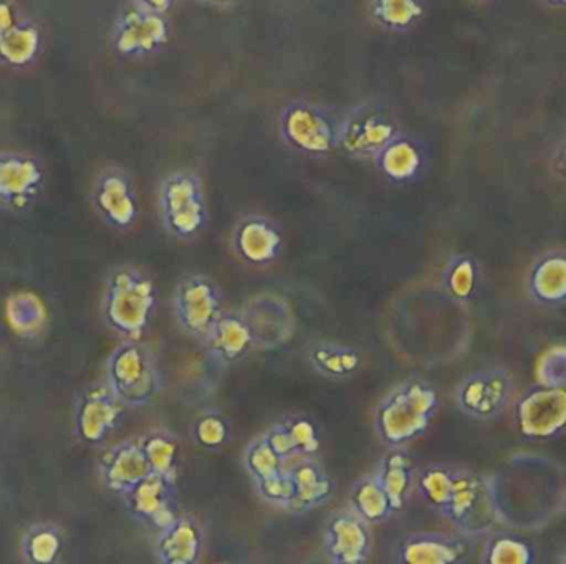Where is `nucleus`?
<instances>
[{"mask_svg":"<svg viewBox=\"0 0 566 564\" xmlns=\"http://www.w3.org/2000/svg\"><path fill=\"white\" fill-rule=\"evenodd\" d=\"M244 467L254 480V486L261 487L283 476L286 462L274 453L264 436H261L252 440L245 449Z\"/></svg>","mask_w":566,"mask_h":564,"instance_id":"29","label":"nucleus"},{"mask_svg":"<svg viewBox=\"0 0 566 564\" xmlns=\"http://www.w3.org/2000/svg\"><path fill=\"white\" fill-rule=\"evenodd\" d=\"M537 381L544 387L566 390V347L557 344L537 361Z\"/></svg>","mask_w":566,"mask_h":564,"instance_id":"36","label":"nucleus"},{"mask_svg":"<svg viewBox=\"0 0 566 564\" xmlns=\"http://www.w3.org/2000/svg\"><path fill=\"white\" fill-rule=\"evenodd\" d=\"M439 513L468 536L484 535L499 519L494 490L488 480L461 470H454L451 496Z\"/></svg>","mask_w":566,"mask_h":564,"instance_id":"7","label":"nucleus"},{"mask_svg":"<svg viewBox=\"0 0 566 564\" xmlns=\"http://www.w3.org/2000/svg\"><path fill=\"white\" fill-rule=\"evenodd\" d=\"M444 285L454 300L468 301L478 287V265L474 258L468 255L452 258L446 268Z\"/></svg>","mask_w":566,"mask_h":564,"instance_id":"34","label":"nucleus"},{"mask_svg":"<svg viewBox=\"0 0 566 564\" xmlns=\"http://www.w3.org/2000/svg\"><path fill=\"white\" fill-rule=\"evenodd\" d=\"M138 440L151 473L178 482L179 459H181L178 437L169 430L155 429L139 437Z\"/></svg>","mask_w":566,"mask_h":564,"instance_id":"26","label":"nucleus"},{"mask_svg":"<svg viewBox=\"0 0 566 564\" xmlns=\"http://www.w3.org/2000/svg\"><path fill=\"white\" fill-rule=\"evenodd\" d=\"M283 141L308 156H326L336 149L338 119L308 102H293L281 115Z\"/></svg>","mask_w":566,"mask_h":564,"instance_id":"8","label":"nucleus"},{"mask_svg":"<svg viewBox=\"0 0 566 564\" xmlns=\"http://www.w3.org/2000/svg\"><path fill=\"white\" fill-rule=\"evenodd\" d=\"M106 384L125 406L145 407L155 403L163 390L155 354L142 341H123L106 361Z\"/></svg>","mask_w":566,"mask_h":564,"instance_id":"3","label":"nucleus"},{"mask_svg":"<svg viewBox=\"0 0 566 564\" xmlns=\"http://www.w3.org/2000/svg\"><path fill=\"white\" fill-rule=\"evenodd\" d=\"M172 311L179 328L205 343L226 311L221 288L208 275H186L176 285Z\"/></svg>","mask_w":566,"mask_h":564,"instance_id":"6","label":"nucleus"},{"mask_svg":"<svg viewBox=\"0 0 566 564\" xmlns=\"http://www.w3.org/2000/svg\"><path fill=\"white\" fill-rule=\"evenodd\" d=\"M168 23L159 13L133 12L123 22L118 45L125 53L145 55L155 52L168 40Z\"/></svg>","mask_w":566,"mask_h":564,"instance_id":"24","label":"nucleus"},{"mask_svg":"<svg viewBox=\"0 0 566 564\" xmlns=\"http://www.w3.org/2000/svg\"><path fill=\"white\" fill-rule=\"evenodd\" d=\"M235 254L255 267L274 264L283 251L281 227L265 215L251 214L238 222L232 237Z\"/></svg>","mask_w":566,"mask_h":564,"instance_id":"16","label":"nucleus"},{"mask_svg":"<svg viewBox=\"0 0 566 564\" xmlns=\"http://www.w3.org/2000/svg\"><path fill=\"white\" fill-rule=\"evenodd\" d=\"M63 550V535L52 523H40L23 535V558L30 563L46 564L59 558Z\"/></svg>","mask_w":566,"mask_h":564,"instance_id":"30","label":"nucleus"},{"mask_svg":"<svg viewBox=\"0 0 566 564\" xmlns=\"http://www.w3.org/2000/svg\"><path fill=\"white\" fill-rule=\"evenodd\" d=\"M349 506L369 526L382 525L396 515L389 497L375 476L361 477L353 483Z\"/></svg>","mask_w":566,"mask_h":564,"instance_id":"25","label":"nucleus"},{"mask_svg":"<svg viewBox=\"0 0 566 564\" xmlns=\"http://www.w3.org/2000/svg\"><path fill=\"white\" fill-rule=\"evenodd\" d=\"M313 370L329 380H348L361 368V354L355 348L339 343H318L310 350Z\"/></svg>","mask_w":566,"mask_h":564,"instance_id":"28","label":"nucleus"},{"mask_svg":"<svg viewBox=\"0 0 566 564\" xmlns=\"http://www.w3.org/2000/svg\"><path fill=\"white\" fill-rule=\"evenodd\" d=\"M158 308L155 280L139 268H115L106 284L103 318L123 340L142 341Z\"/></svg>","mask_w":566,"mask_h":564,"instance_id":"2","label":"nucleus"},{"mask_svg":"<svg viewBox=\"0 0 566 564\" xmlns=\"http://www.w3.org/2000/svg\"><path fill=\"white\" fill-rule=\"evenodd\" d=\"M376 168L395 184H409L426 168V149L415 136L398 135L375 159Z\"/></svg>","mask_w":566,"mask_h":564,"instance_id":"21","label":"nucleus"},{"mask_svg":"<svg viewBox=\"0 0 566 564\" xmlns=\"http://www.w3.org/2000/svg\"><path fill=\"white\" fill-rule=\"evenodd\" d=\"M158 205L163 227L179 241H195L208 227V199L196 172L179 169L166 175L159 185Z\"/></svg>","mask_w":566,"mask_h":564,"instance_id":"4","label":"nucleus"},{"mask_svg":"<svg viewBox=\"0 0 566 564\" xmlns=\"http://www.w3.org/2000/svg\"><path fill=\"white\" fill-rule=\"evenodd\" d=\"M281 423L289 433L298 457H315L322 447L318 426L310 417L302 414L286 416Z\"/></svg>","mask_w":566,"mask_h":564,"instance_id":"35","label":"nucleus"},{"mask_svg":"<svg viewBox=\"0 0 566 564\" xmlns=\"http://www.w3.org/2000/svg\"><path fill=\"white\" fill-rule=\"evenodd\" d=\"M206 536L201 523L192 515H179L158 532L155 555L163 564H198L205 555Z\"/></svg>","mask_w":566,"mask_h":564,"instance_id":"19","label":"nucleus"},{"mask_svg":"<svg viewBox=\"0 0 566 564\" xmlns=\"http://www.w3.org/2000/svg\"><path fill=\"white\" fill-rule=\"evenodd\" d=\"M205 344L221 364L239 363L258 348L251 324L242 311H224Z\"/></svg>","mask_w":566,"mask_h":564,"instance_id":"20","label":"nucleus"},{"mask_svg":"<svg viewBox=\"0 0 566 564\" xmlns=\"http://www.w3.org/2000/svg\"><path fill=\"white\" fill-rule=\"evenodd\" d=\"M512 381L504 370H485L462 381L458 403L462 413L475 419H492L504 413L511 401Z\"/></svg>","mask_w":566,"mask_h":564,"instance_id":"12","label":"nucleus"},{"mask_svg":"<svg viewBox=\"0 0 566 564\" xmlns=\"http://www.w3.org/2000/svg\"><path fill=\"white\" fill-rule=\"evenodd\" d=\"M286 472L292 483L290 512H312L332 500L336 490L335 480L313 457L293 459L286 464Z\"/></svg>","mask_w":566,"mask_h":564,"instance_id":"17","label":"nucleus"},{"mask_svg":"<svg viewBox=\"0 0 566 564\" xmlns=\"http://www.w3.org/2000/svg\"><path fill=\"white\" fill-rule=\"evenodd\" d=\"M95 204L102 217L119 231H129L138 222V194L132 179L122 169L109 168L99 175Z\"/></svg>","mask_w":566,"mask_h":564,"instance_id":"14","label":"nucleus"},{"mask_svg":"<svg viewBox=\"0 0 566 564\" xmlns=\"http://www.w3.org/2000/svg\"><path fill=\"white\" fill-rule=\"evenodd\" d=\"M192 439L205 450H221L232 436L231 423L216 409L205 411L192 423Z\"/></svg>","mask_w":566,"mask_h":564,"instance_id":"31","label":"nucleus"},{"mask_svg":"<svg viewBox=\"0 0 566 564\" xmlns=\"http://www.w3.org/2000/svg\"><path fill=\"white\" fill-rule=\"evenodd\" d=\"M151 473L139 440L109 447L99 460V476L106 489L125 497Z\"/></svg>","mask_w":566,"mask_h":564,"instance_id":"18","label":"nucleus"},{"mask_svg":"<svg viewBox=\"0 0 566 564\" xmlns=\"http://www.w3.org/2000/svg\"><path fill=\"white\" fill-rule=\"evenodd\" d=\"M518 427L531 439H551L566 429V390L544 387L518 403Z\"/></svg>","mask_w":566,"mask_h":564,"instance_id":"13","label":"nucleus"},{"mask_svg":"<svg viewBox=\"0 0 566 564\" xmlns=\"http://www.w3.org/2000/svg\"><path fill=\"white\" fill-rule=\"evenodd\" d=\"M532 297L544 305H562L566 301V255L551 254L542 258L528 280Z\"/></svg>","mask_w":566,"mask_h":564,"instance_id":"27","label":"nucleus"},{"mask_svg":"<svg viewBox=\"0 0 566 564\" xmlns=\"http://www.w3.org/2000/svg\"><path fill=\"white\" fill-rule=\"evenodd\" d=\"M123 416L125 404L113 394L108 384H95L76 404V434L88 444L105 443L122 426Z\"/></svg>","mask_w":566,"mask_h":564,"instance_id":"11","label":"nucleus"},{"mask_svg":"<svg viewBox=\"0 0 566 564\" xmlns=\"http://www.w3.org/2000/svg\"><path fill=\"white\" fill-rule=\"evenodd\" d=\"M438 391L428 381L411 377L392 387L376 406L373 423L386 447H406L421 439L438 414Z\"/></svg>","mask_w":566,"mask_h":564,"instance_id":"1","label":"nucleus"},{"mask_svg":"<svg viewBox=\"0 0 566 564\" xmlns=\"http://www.w3.org/2000/svg\"><path fill=\"white\" fill-rule=\"evenodd\" d=\"M205 2L226 3L231 2V0H205Z\"/></svg>","mask_w":566,"mask_h":564,"instance_id":"41","label":"nucleus"},{"mask_svg":"<svg viewBox=\"0 0 566 564\" xmlns=\"http://www.w3.org/2000/svg\"><path fill=\"white\" fill-rule=\"evenodd\" d=\"M123 499L128 507L129 515L156 532H161L181 515L178 482L156 473H149Z\"/></svg>","mask_w":566,"mask_h":564,"instance_id":"9","label":"nucleus"},{"mask_svg":"<svg viewBox=\"0 0 566 564\" xmlns=\"http://www.w3.org/2000/svg\"><path fill=\"white\" fill-rule=\"evenodd\" d=\"M464 556V543L441 533H412L396 550V562L401 564H454Z\"/></svg>","mask_w":566,"mask_h":564,"instance_id":"22","label":"nucleus"},{"mask_svg":"<svg viewBox=\"0 0 566 564\" xmlns=\"http://www.w3.org/2000/svg\"><path fill=\"white\" fill-rule=\"evenodd\" d=\"M323 553L332 564H365L373 553L368 523L352 509L333 513L323 532Z\"/></svg>","mask_w":566,"mask_h":564,"instance_id":"10","label":"nucleus"},{"mask_svg":"<svg viewBox=\"0 0 566 564\" xmlns=\"http://www.w3.org/2000/svg\"><path fill=\"white\" fill-rule=\"evenodd\" d=\"M373 15L389 30H406L422 15L419 0H373Z\"/></svg>","mask_w":566,"mask_h":564,"instance_id":"32","label":"nucleus"},{"mask_svg":"<svg viewBox=\"0 0 566 564\" xmlns=\"http://www.w3.org/2000/svg\"><path fill=\"white\" fill-rule=\"evenodd\" d=\"M565 563H566V560H565Z\"/></svg>","mask_w":566,"mask_h":564,"instance_id":"42","label":"nucleus"},{"mask_svg":"<svg viewBox=\"0 0 566 564\" xmlns=\"http://www.w3.org/2000/svg\"><path fill=\"white\" fill-rule=\"evenodd\" d=\"M264 439L268 440L269 446L274 449V453L285 460L286 464L292 462L293 459H298L295 446L290 439L289 433L282 423L274 424L268 433L264 434Z\"/></svg>","mask_w":566,"mask_h":564,"instance_id":"38","label":"nucleus"},{"mask_svg":"<svg viewBox=\"0 0 566 564\" xmlns=\"http://www.w3.org/2000/svg\"><path fill=\"white\" fill-rule=\"evenodd\" d=\"M419 492L424 497L429 507L441 512L449 500L454 486V470L444 466H431L422 470L416 479Z\"/></svg>","mask_w":566,"mask_h":564,"instance_id":"33","label":"nucleus"},{"mask_svg":"<svg viewBox=\"0 0 566 564\" xmlns=\"http://www.w3.org/2000/svg\"><path fill=\"white\" fill-rule=\"evenodd\" d=\"M258 348L271 350L286 343L295 331V317L289 301L277 295H259L244 310Z\"/></svg>","mask_w":566,"mask_h":564,"instance_id":"15","label":"nucleus"},{"mask_svg":"<svg viewBox=\"0 0 566 564\" xmlns=\"http://www.w3.org/2000/svg\"><path fill=\"white\" fill-rule=\"evenodd\" d=\"M547 2H551L552 6L566 7V0H547Z\"/></svg>","mask_w":566,"mask_h":564,"instance_id":"40","label":"nucleus"},{"mask_svg":"<svg viewBox=\"0 0 566 564\" xmlns=\"http://www.w3.org/2000/svg\"><path fill=\"white\" fill-rule=\"evenodd\" d=\"M172 2H175V0H143L146 9L156 13L165 12L166 9H169V7L172 6Z\"/></svg>","mask_w":566,"mask_h":564,"instance_id":"39","label":"nucleus"},{"mask_svg":"<svg viewBox=\"0 0 566 564\" xmlns=\"http://www.w3.org/2000/svg\"><path fill=\"white\" fill-rule=\"evenodd\" d=\"M401 132L398 116L389 106L361 103L338 119L336 149L349 158L375 159Z\"/></svg>","mask_w":566,"mask_h":564,"instance_id":"5","label":"nucleus"},{"mask_svg":"<svg viewBox=\"0 0 566 564\" xmlns=\"http://www.w3.org/2000/svg\"><path fill=\"white\" fill-rule=\"evenodd\" d=\"M375 477L389 497L395 513L402 512L418 479L409 454L402 447H391L379 460Z\"/></svg>","mask_w":566,"mask_h":564,"instance_id":"23","label":"nucleus"},{"mask_svg":"<svg viewBox=\"0 0 566 564\" xmlns=\"http://www.w3.org/2000/svg\"><path fill=\"white\" fill-rule=\"evenodd\" d=\"M488 562L492 564L532 563V550L518 540L501 539L492 543L489 549Z\"/></svg>","mask_w":566,"mask_h":564,"instance_id":"37","label":"nucleus"}]
</instances>
